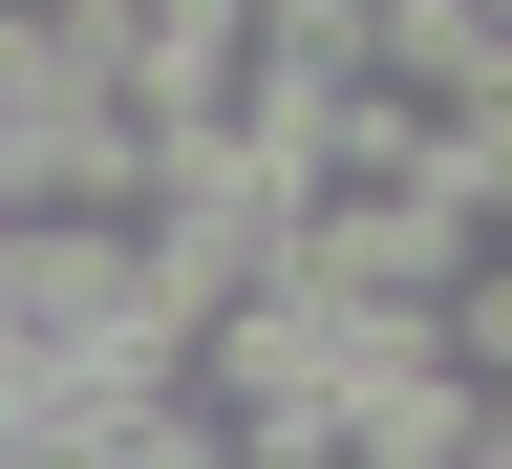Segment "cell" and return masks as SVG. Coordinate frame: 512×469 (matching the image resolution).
<instances>
[{
	"mask_svg": "<svg viewBox=\"0 0 512 469\" xmlns=\"http://www.w3.org/2000/svg\"><path fill=\"white\" fill-rule=\"evenodd\" d=\"M427 342H448V384H470V406H512V256H470V278L427 299Z\"/></svg>",
	"mask_w": 512,
	"mask_h": 469,
	"instance_id": "1",
	"label": "cell"
}]
</instances>
